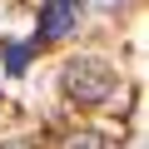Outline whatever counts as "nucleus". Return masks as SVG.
Instances as JSON below:
<instances>
[{
    "instance_id": "obj_1",
    "label": "nucleus",
    "mask_w": 149,
    "mask_h": 149,
    "mask_svg": "<svg viewBox=\"0 0 149 149\" xmlns=\"http://www.w3.org/2000/svg\"><path fill=\"white\" fill-rule=\"evenodd\" d=\"M65 95L74 100V104H104L109 95H114V70L100 60V55H74V60H65Z\"/></svg>"
},
{
    "instance_id": "obj_2",
    "label": "nucleus",
    "mask_w": 149,
    "mask_h": 149,
    "mask_svg": "<svg viewBox=\"0 0 149 149\" xmlns=\"http://www.w3.org/2000/svg\"><path fill=\"white\" fill-rule=\"evenodd\" d=\"M74 25H80V0H45V5H40V30H45V40H65Z\"/></svg>"
},
{
    "instance_id": "obj_3",
    "label": "nucleus",
    "mask_w": 149,
    "mask_h": 149,
    "mask_svg": "<svg viewBox=\"0 0 149 149\" xmlns=\"http://www.w3.org/2000/svg\"><path fill=\"white\" fill-rule=\"evenodd\" d=\"M65 149H104V139L95 129H80V134H65Z\"/></svg>"
},
{
    "instance_id": "obj_4",
    "label": "nucleus",
    "mask_w": 149,
    "mask_h": 149,
    "mask_svg": "<svg viewBox=\"0 0 149 149\" xmlns=\"http://www.w3.org/2000/svg\"><path fill=\"white\" fill-rule=\"evenodd\" d=\"M35 45H40V40H35ZM35 45H10V74H20V70H25V60H30V50H35Z\"/></svg>"
},
{
    "instance_id": "obj_5",
    "label": "nucleus",
    "mask_w": 149,
    "mask_h": 149,
    "mask_svg": "<svg viewBox=\"0 0 149 149\" xmlns=\"http://www.w3.org/2000/svg\"><path fill=\"white\" fill-rule=\"evenodd\" d=\"M90 5H95V10H104V15H119L129 0H90Z\"/></svg>"
},
{
    "instance_id": "obj_6",
    "label": "nucleus",
    "mask_w": 149,
    "mask_h": 149,
    "mask_svg": "<svg viewBox=\"0 0 149 149\" xmlns=\"http://www.w3.org/2000/svg\"><path fill=\"white\" fill-rule=\"evenodd\" d=\"M0 149H30V144L25 139H10V144H0Z\"/></svg>"
}]
</instances>
